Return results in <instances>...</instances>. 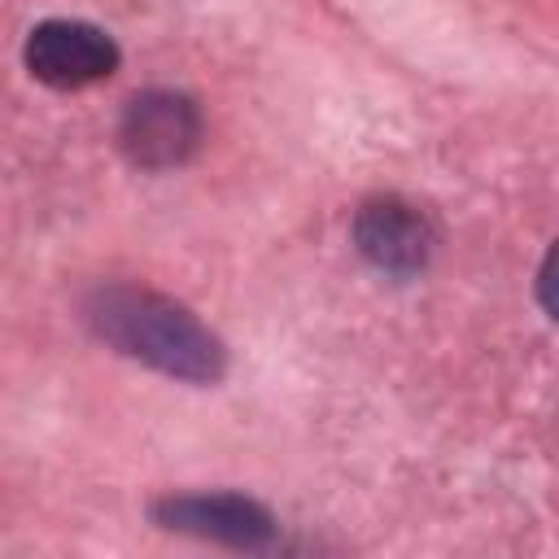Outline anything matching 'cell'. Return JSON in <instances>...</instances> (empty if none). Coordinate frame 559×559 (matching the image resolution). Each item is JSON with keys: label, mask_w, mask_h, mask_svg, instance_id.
Listing matches in <instances>:
<instances>
[{"label": "cell", "mask_w": 559, "mask_h": 559, "mask_svg": "<svg viewBox=\"0 0 559 559\" xmlns=\"http://www.w3.org/2000/svg\"><path fill=\"white\" fill-rule=\"evenodd\" d=\"M354 240H358V253L384 271V275H415L424 271L428 253H432V227L428 218L397 201V197H380V201H367L354 218Z\"/></svg>", "instance_id": "obj_4"}, {"label": "cell", "mask_w": 559, "mask_h": 559, "mask_svg": "<svg viewBox=\"0 0 559 559\" xmlns=\"http://www.w3.org/2000/svg\"><path fill=\"white\" fill-rule=\"evenodd\" d=\"M26 70L61 92L92 87L118 70V44L92 22L52 17L26 35Z\"/></svg>", "instance_id": "obj_2"}, {"label": "cell", "mask_w": 559, "mask_h": 559, "mask_svg": "<svg viewBox=\"0 0 559 559\" xmlns=\"http://www.w3.org/2000/svg\"><path fill=\"white\" fill-rule=\"evenodd\" d=\"M87 319L100 332V341H109L127 358L148 362L162 376L192 380V384H210L223 376L218 336L162 293L127 288V284L100 288L87 301Z\"/></svg>", "instance_id": "obj_1"}, {"label": "cell", "mask_w": 559, "mask_h": 559, "mask_svg": "<svg viewBox=\"0 0 559 559\" xmlns=\"http://www.w3.org/2000/svg\"><path fill=\"white\" fill-rule=\"evenodd\" d=\"M153 515L166 528H179L192 537H214L227 546H266L275 533L271 515L240 493H183V498L157 502Z\"/></svg>", "instance_id": "obj_5"}, {"label": "cell", "mask_w": 559, "mask_h": 559, "mask_svg": "<svg viewBox=\"0 0 559 559\" xmlns=\"http://www.w3.org/2000/svg\"><path fill=\"white\" fill-rule=\"evenodd\" d=\"M118 140L135 166L166 170V166H179L197 148L201 114L179 92H144L127 105V114L118 122Z\"/></svg>", "instance_id": "obj_3"}]
</instances>
